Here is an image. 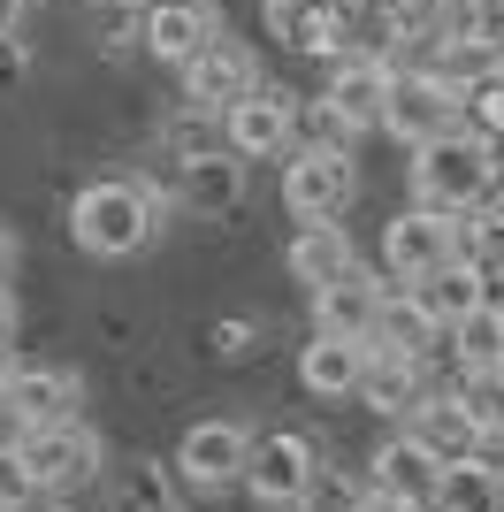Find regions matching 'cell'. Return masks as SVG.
I'll use <instances>...</instances> for the list:
<instances>
[{
  "mask_svg": "<svg viewBox=\"0 0 504 512\" xmlns=\"http://www.w3.org/2000/svg\"><path fill=\"white\" fill-rule=\"evenodd\" d=\"M168 222V192H153L146 176H92L69 199V245L84 260H130L146 253Z\"/></svg>",
  "mask_w": 504,
  "mask_h": 512,
  "instance_id": "cell-1",
  "label": "cell"
},
{
  "mask_svg": "<svg viewBox=\"0 0 504 512\" xmlns=\"http://www.w3.org/2000/svg\"><path fill=\"white\" fill-rule=\"evenodd\" d=\"M405 176H413V199H420V207L474 214L489 192H497V176H504V153L489 146V138H482L474 123H466V130H451V138H428V146H413Z\"/></svg>",
  "mask_w": 504,
  "mask_h": 512,
  "instance_id": "cell-2",
  "label": "cell"
},
{
  "mask_svg": "<svg viewBox=\"0 0 504 512\" xmlns=\"http://www.w3.org/2000/svg\"><path fill=\"white\" fill-rule=\"evenodd\" d=\"M321 482V444L306 428H260V444H252V467H245V497L268 512H306Z\"/></svg>",
  "mask_w": 504,
  "mask_h": 512,
  "instance_id": "cell-3",
  "label": "cell"
},
{
  "mask_svg": "<svg viewBox=\"0 0 504 512\" xmlns=\"http://www.w3.org/2000/svg\"><path fill=\"white\" fill-rule=\"evenodd\" d=\"M443 260H459V214H443V207H398L390 222H382V245H375V268L390 283H420V276H436Z\"/></svg>",
  "mask_w": 504,
  "mask_h": 512,
  "instance_id": "cell-4",
  "label": "cell"
},
{
  "mask_svg": "<svg viewBox=\"0 0 504 512\" xmlns=\"http://www.w3.org/2000/svg\"><path fill=\"white\" fill-rule=\"evenodd\" d=\"M23 459L39 497H77L107 474V436L92 421H54V428H23Z\"/></svg>",
  "mask_w": 504,
  "mask_h": 512,
  "instance_id": "cell-5",
  "label": "cell"
},
{
  "mask_svg": "<svg viewBox=\"0 0 504 512\" xmlns=\"http://www.w3.org/2000/svg\"><path fill=\"white\" fill-rule=\"evenodd\" d=\"M252 444H260V428L230 421V413H207V421H191L176 436V482L184 490H245V467H252Z\"/></svg>",
  "mask_w": 504,
  "mask_h": 512,
  "instance_id": "cell-6",
  "label": "cell"
},
{
  "mask_svg": "<svg viewBox=\"0 0 504 512\" xmlns=\"http://www.w3.org/2000/svg\"><path fill=\"white\" fill-rule=\"evenodd\" d=\"M390 138L405 153L428 146V138H451L466 130V85H451L443 69H420V62H398V92H390Z\"/></svg>",
  "mask_w": 504,
  "mask_h": 512,
  "instance_id": "cell-7",
  "label": "cell"
},
{
  "mask_svg": "<svg viewBox=\"0 0 504 512\" xmlns=\"http://www.w3.org/2000/svg\"><path fill=\"white\" fill-rule=\"evenodd\" d=\"M359 199V169L352 153H321V146H298L283 161V214L291 222H344V207Z\"/></svg>",
  "mask_w": 504,
  "mask_h": 512,
  "instance_id": "cell-8",
  "label": "cell"
},
{
  "mask_svg": "<svg viewBox=\"0 0 504 512\" xmlns=\"http://www.w3.org/2000/svg\"><path fill=\"white\" fill-rule=\"evenodd\" d=\"M176 85H184L191 107H222V115H230L237 100H252V92L268 85V69H260V54H252L245 39H230V31H222L207 54H191V62L176 69Z\"/></svg>",
  "mask_w": 504,
  "mask_h": 512,
  "instance_id": "cell-9",
  "label": "cell"
},
{
  "mask_svg": "<svg viewBox=\"0 0 504 512\" xmlns=\"http://www.w3.org/2000/svg\"><path fill=\"white\" fill-rule=\"evenodd\" d=\"M405 428H413L420 444L436 451L443 467H459V459H482V451H489V428H482V413L466 406L459 383H436V390L413 406V421H405Z\"/></svg>",
  "mask_w": 504,
  "mask_h": 512,
  "instance_id": "cell-10",
  "label": "cell"
},
{
  "mask_svg": "<svg viewBox=\"0 0 504 512\" xmlns=\"http://www.w3.org/2000/svg\"><path fill=\"white\" fill-rule=\"evenodd\" d=\"M367 367H375V344L367 337H329V329H314V337L298 344V390H306V398H329V406L359 398Z\"/></svg>",
  "mask_w": 504,
  "mask_h": 512,
  "instance_id": "cell-11",
  "label": "cell"
},
{
  "mask_svg": "<svg viewBox=\"0 0 504 512\" xmlns=\"http://www.w3.org/2000/svg\"><path fill=\"white\" fill-rule=\"evenodd\" d=\"M390 291H398V283L382 276V268H367V260H359L352 276H336L329 291H314V329H329V337H367V344H375Z\"/></svg>",
  "mask_w": 504,
  "mask_h": 512,
  "instance_id": "cell-12",
  "label": "cell"
},
{
  "mask_svg": "<svg viewBox=\"0 0 504 512\" xmlns=\"http://www.w3.org/2000/svg\"><path fill=\"white\" fill-rule=\"evenodd\" d=\"M230 146L245 161H291L298 153V92L260 85L252 100H237L230 107Z\"/></svg>",
  "mask_w": 504,
  "mask_h": 512,
  "instance_id": "cell-13",
  "label": "cell"
},
{
  "mask_svg": "<svg viewBox=\"0 0 504 512\" xmlns=\"http://www.w3.org/2000/svg\"><path fill=\"white\" fill-rule=\"evenodd\" d=\"M8 413L23 428H54V421H84V375L54 360H16V390H8Z\"/></svg>",
  "mask_w": 504,
  "mask_h": 512,
  "instance_id": "cell-14",
  "label": "cell"
},
{
  "mask_svg": "<svg viewBox=\"0 0 504 512\" xmlns=\"http://www.w3.org/2000/svg\"><path fill=\"white\" fill-rule=\"evenodd\" d=\"M260 23L283 54H306V62H336V39H344V0H260Z\"/></svg>",
  "mask_w": 504,
  "mask_h": 512,
  "instance_id": "cell-15",
  "label": "cell"
},
{
  "mask_svg": "<svg viewBox=\"0 0 504 512\" xmlns=\"http://www.w3.org/2000/svg\"><path fill=\"white\" fill-rule=\"evenodd\" d=\"M367 482H375V490H390V497H405V505H436L443 459L420 444L413 428H390V436L375 444V459H367Z\"/></svg>",
  "mask_w": 504,
  "mask_h": 512,
  "instance_id": "cell-16",
  "label": "cell"
},
{
  "mask_svg": "<svg viewBox=\"0 0 504 512\" xmlns=\"http://www.w3.org/2000/svg\"><path fill=\"white\" fill-rule=\"evenodd\" d=\"M359 268V245H352V230L344 222H298V237L283 245V276L314 299V291H329L336 276H352Z\"/></svg>",
  "mask_w": 504,
  "mask_h": 512,
  "instance_id": "cell-17",
  "label": "cell"
},
{
  "mask_svg": "<svg viewBox=\"0 0 504 512\" xmlns=\"http://www.w3.org/2000/svg\"><path fill=\"white\" fill-rule=\"evenodd\" d=\"M214 39H222L214 0H153V8H146V54L161 69H184L191 54H207Z\"/></svg>",
  "mask_w": 504,
  "mask_h": 512,
  "instance_id": "cell-18",
  "label": "cell"
},
{
  "mask_svg": "<svg viewBox=\"0 0 504 512\" xmlns=\"http://www.w3.org/2000/svg\"><path fill=\"white\" fill-rule=\"evenodd\" d=\"M443 375H436V360H405V352H375V367H367V383H359V398L352 406H367V413H382V421H413V406L436 390Z\"/></svg>",
  "mask_w": 504,
  "mask_h": 512,
  "instance_id": "cell-19",
  "label": "cell"
},
{
  "mask_svg": "<svg viewBox=\"0 0 504 512\" xmlns=\"http://www.w3.org/2000/svg\"><path fill=\"white\" fill-rule=\"evenodd\" d=\"M321 92H329L359 130H382V123H390V92H398V62L344 54V62H329V85H321Z\"/></svg>",
  "mask_w": 504,
  "mask_h": 512,
  "instance_id": "cell-20",
  "label": "cell"
},
{
  "mask_svg": "<svg viewBox=\"0 0 504 512\" xmlns=\"http://www.w3.org/2000/svg\"><path fill=\"white\" fill-rule=\"evenodd\" d=\"M245 153H207V161H176L168 169V199L176 207H191V214H230L237 199H245Z\"/></svg>",
  "mask_w": 504,
  "mask_h": 512,
  "instance_id": "cell-21",
  "label": "cell"
},
{
  "mask_svg": "<svg viewBox=\"0 0 504 512\" xmlns=\"http://www.w3.org/2000/svg\"><path fill=\"white\" fill-rule=\"evenodd\" d=\"M497 367H504V299H489L443 337V383H459V375H497Z\"/></svg>",
  "mask_w": 504,
  "mask_h": 512,
  "instance_id": "cell-22",
  "label": "cell"
},
{
  "mask_svg": "<svg viewBox=\"0 0 504 512\" xmlns=\"http://www.w3.org/2000/svg\"><path fill=\"white\" fill-rule=\"evenodd\" d=\"M405 291H413V299L428 306V314H436L443 329H459V321L474 314V306H489V299H497V283H489L482 268H474V260H443L436 276H420V283H405Z\"/></svg>",
  "mask_w": 504,
  "mask_h": 512,
  "instance_id": "cell-23",
  "label": "cell"
},
{
  "mask_svg": "<svg viewBox=\"0 0 504 512\" xmlns=\"http://www.w3.org/2000/svg\"><path fill=\"white\" fill-rule=\"evenodd\" d=\"M443 329L428 306L413 299V291H390V306H382V329H375V352H405V360H436L443 367Z\"/></svg>",
  "mask_w": 504,
  "mask_h": 512,
  "instance_id": "cell-24",
  "label": "cell"
},
{
  "mask_svg": "<svg viewBox=\"0 0 504 512\" xmlns=\"http://www.w3.org/2000/svg\"><path fill=\"white\" fill-rule=\"evenodd\" d=\"M428 512H504V459L482 451V459H459L443 467V490Z\"/></svg>",
  "mask_w": 504,
  "mask_h": 512,
  "instance_id": "cell-25",
  "label": "cell"
},
{
  "mask_svg": "<svg viewBox=\"0 0 504 512\" xmlns=\"http://www.w3.org/2000/svg\"><path fill=\"white\" fill-rule=\"evenodd\" d=\"M161 153H168V169H176V161L230 153V115H222V107H191V100H176V115L161 123Z\"/></svg>",
  "mask_w": 504,
  "mask_h": 512,
  "instance_id": "cell-26",
  "label": "cell"
},
{
  "mask_svg": "<svg viewBox=\"0 0 504 512\" xmlns=\"http://www.w3.org/2000/svg\"><path fill=\"white\" fill-rule=\"evenodd\" d=\"M107 512H184V497H176V482L161 474V459H130V467H115Z\"/></svg>",
  "mask_w": 504,
  "mask_h": 512,
  "instance_id": "cell-27",
  "label": "cell"
},
{
  "mask_svg": "<svg viewBox=\"0 0 504 512\" xmlns=\"http://www.w3.org/2000/svg\"><path fill=\"white\" fill-rule=\"evenodd\" d=\"M359 138H367V130H359L352 115H344V107L329 100V92H306V100H298V146H321V153H352Z\"/></svg>",
  "mask_w": 504,
  "mask_h": 512,
  "instance_id": "cell-28",
  "label": "cell"
},
{
  "mask_svg": "<svg viewBox=\"0 0 504 512\" xmlns=\"http://www.w3.org/2000/svg\"><path fill=\"white\" fill-rule=\"evenodd\" d=\"M459 260H474V268L504 291V222L497 214H459Z\"/></svg>",
  "mask_w": 504,
  "mask_h": 512,
  "instance_id": "cell-29",
  "label": "cell"
},
{
  "mask_svg": "<svg viewBox=\"0 0 504 512\" xmlns=\"http://www.w3.org/2000/svg\"><path fill=\"white\" fill-rule=\"evenodd\" d=\"M390 16H398V31H405V54H413V46H436L443 31H451L459 0H390ZM405 54H398V62H405Z\"/></svg>",
  "mask_w": 504,
  "mask_h": 512,
  "instance_id": "cell-30",
  "label": "cell"
},
{
  "mask_svg": "<svg viewBox=\"0 0 504 512\" xmlns=\"http://www.w3.org/2000/svg\"><path fill=\"white\" fill-rule=\"evenodd\" d=\"M260 337H268V321H252V314H214L207 321V352L214 360H252V352H260Z\"/></svg>",
  "mask_w": 504,
  "mask_h": 512,
  "instance_id": "cell-31",
  "label": "cell"
},
{
  "mask_svg": "<svg viewBox=\"0 0 504 512\" xmlns=\"http://www.w3.org/2000/svg\"><path fill=\"white\" fill-rule=\"evenodd\" d=\"M466 123H474L489 146L504 153V69H489V77H474V85H466Z\"/></svg>",
  "mask_w": 504,
  "mask_h": 512,
  "instance_id": "cell-32",
  "label": "cell"
},
{
  "mask_svg": "<svg viewBox=\"0 0 504 512\" xmlns=\"http://www.w3.org/2000/svg\"><path fill=\"white\" fill-rule=\"evenodd\" d=\"M39 497V482H31V459H23V444H0V512H23Z\"/></svg>",
  "mask_w": 504,
  "mask_h": 512,
  "instance_id": "cell-33",
  "label": "cell"
},
{
  "mask_svg": "<svg viewBox=\"0 0 504 512\" xmlns=\"http://www.w3.org/2000/svg\"><path fill=\"white\" fill-rule=\"evenodd\" d=\"M367 490H375L367 474H329V467H321V482H314V497H306V512H352Z\"/></svg>",
  "mask_w": 504,
  "mask_h": 512,
  "instance_id": "cell-34",
  "label": "cell"
},
{
  "mask_svg": "<svg viewBox=\"0 0 504 512\" xmlns=\"http://www.w3.org/2000/svg\"><path fill=\"white\" fill-rule=\"evenodd\" d=\"M23 69H31V46H23L16 31H0V92H16Z\"/></svg>",
  "mask_w": 504,
  "mask_h": 512,
  "instance_id": "cell-35",
  "label": "cell"
},
{
  "mask_svg": "<svg viewBox=\"0 0 504 512\" xmlns=\"http://www.w3.org/2000/svg\"><path fill=\"white\" fill-rule=\"evenodd\" d=\"M16 337H23V306H16V291L0 283V352H16Z\"/></svg>",
  "mask_w": 504,
  "mask_h": 512,
  "instance_id": "cell-36",
  "label": "cell"
},
{
  "mask_svg": "<svg viewBox=\"0 0 504 512\" xmlns=\"http://www.w3.org/2000/svg\"><path fill=\"white\" fill-rule=\"evenodd\" d=\"M16 268H23V237L0 222V283H16Z\"/></svg>",
  "mask_w": 504,
  "mask_h": 512,
  "instance_id": "cell-37",
  "label": "cell"
},
{
  "mask_svg": "<svg viewBox=\"0 0 504 512\" xmlns=\"http://www.w3.org/2000/svg\"><path fill=\"white\" fill-rule=\"evenodd\" d=\"M352 512H428V505H405V497H390V490H367Z\"/></svg>",
  "mask_w": 504,
  "mask_h": 512,
  "instance_id": "cell-38",
  "label": "cell"
},
{
  "mask_svg": "<svg viewBox=\"0 0 504 512\" xmlns=\"http://www.w3.org/2000/svg\"><path fill=\"white\" fill-rule=\"evenodd\" d=\"M8 390H16V352H0V406H8Z\"/></svg>",
  "mask_w": 504,
  "mask_h": 512,
  "instance_id": "cell-39",
  "label": "cell"
},
{
  "mask_svg": "<svg viewBox=\"0 0 504 512\" xmlns=\"http://www.w3.org/2000/svg\"><path fill=\"white\" fill-rule=\"evenodd\" d=\"M23 512H69V497H31Z\"/></svg>",
  "mask_w": 504,
  "mask_h": 512,
  "instance_id": "cell-40",
  "label": "cell"
},
{
  "mask_svg": "<svg viewBox=\"0 0 504 512\" xmlns=\"http://www.w3.org/2000/svg\"><path fill=\"white\" fill-rule=\"evenodd\" d=\"M16 16H23V0H0V31H16Z\"/></svg>",
  "mask_w": 504,
  "mask_h": 512,
  "instance_id": "cell-41",
  "label": "cell"
}]
</instances>
